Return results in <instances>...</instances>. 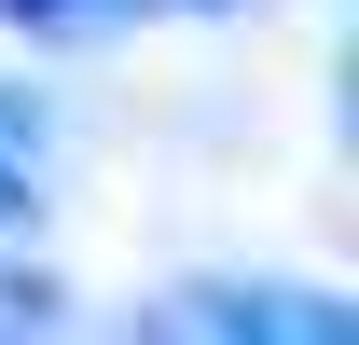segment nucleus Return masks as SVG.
<instances>
[{"instance_id": "f03ea898", "label": "nucleus", "mask_w": 359, "mask_h": 345, "mask_svg": "<svg viewBox=\"0 0 359 345\" xmlns=\"http://www.w3.org/2000/svg\"><path fill=\"white\" fill-rule=\"evenodd\" d=\"M138 0H0V28H28V42H69V28H111Z\"/></svg>"}, {"instance_id": "f257e3e1", "label": "nucleus", "mask_w": 359, "mask_h": 345, "mask_svg": "<svg viewBox=\"0 0 359 345\" xmlns=\"http://www.w3.org/2000/svg\"><path fill=\"white\" fill-rule=\"evenodd\" d=\"M208 345H359V304L304 290V276H235L208 290Z\"/></svg>"}, {"instance_id": "7ed1b4c3", "label": "nucleus", "mask_w": 359, "mask_h": 345, "mask_svg": "<svg viewBox=\"0 0 359 345\" xmlns=\"http://www.w3.org/2000/svg\"><path fill=\"white\" fill-rule=\"evenodd\" d=\"M0 345H55V276H14L0 262Z\"/></svg>"}, {"instance_id": "20e7f679", "label": "nucleus", "mask_w": 359, "mask_h": 345, "mask_svg": "<svg viewBox=\"0 0 359 345\" xmlns=\"http://www.w3.org/2000/svg\"><path fill=\"white\" fill-rule=\"evenodd\" d=\"M28 221V166H14V138H0V235Z\"/></svg>"}, {"instance_id": "39448f33", "label": "nucleus", "mask_w": 359, "mask_h": 345, "mask_svg": "<svg viewBox=\"0 0 359 345\" xmlns=\"http://www.w3.org/2000/svg\"><path fill=\"white\" fill-rule=\"evenodd\" d=\"M180 14H235V0H180Z\"/></svg>"}]
</instances>
